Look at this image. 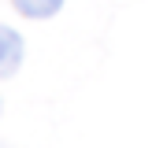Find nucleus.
I'll return each mask as SVG.
<instances>
[{
	"label": "nucleus",
	"instance_id": "obj_1",
	"mask_svg": "<svg viewBox=\"0 0 152 148\" xmlns=\"http://www.w3.org/2000/svg\"><path fill=\"white\" fill-rule=\"evenodd\" d=\"M22 67V37L19 30L0 26V78H11Z\"/></svg>",
	"mask_w": 152,
	"mask_h": 148
},
{
	"label": "nucleus",
	"instance_id": "obj_2",
	"mask_svg": "<svg viewBox=\"0 0 152 148\" xmlns=\"http://www.w3.org/2000/svg\"><path fill=\"white\" fill-rule=\"evenodd\" d=\"M15 11L26 15V19H48V15H56L59 7H63V0H11Z\"/></svg>",
	"mask_w": 152,
	"mask_h": 148
},
{
	"label": "nucleus",
	"instance_id": "obj_3",
	"mask_svg": "<svg viewBox=\"0 0 152 148\" xmlns=\"http://www.w3.org/2000/svg\"><path fill=\"white\" fill-rule=\"evenodd\" d=\"M0 148H7V144H0Z\"/></svg>",
	"mask_w": 152,
	"mask_h": 148
}]
</instances>
